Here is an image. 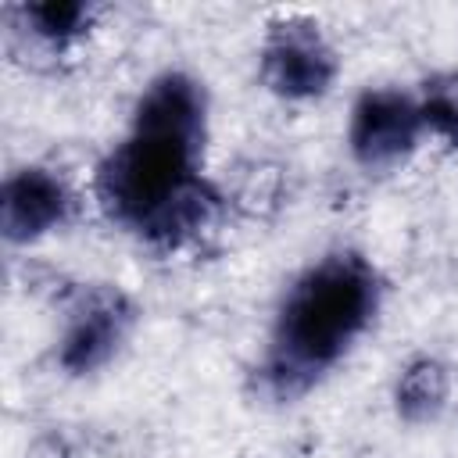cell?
<instances>
[{"label": "cell", "mask_w": 458, "mask_h": 458, "mask_svg": "<svg viewBox=\"0 0 458 458\" xmlns=\"http://www.w3.org/2000/svg\"><path fill=\"white\" fill-rule=\"evenodd\" d=\"M447 401V369L437 358L411 361L397 379V411L408 422H433Z\"/></svg>", "instance_id": "obj_7"}, {"label": "cell", "mask_w": 458, "mask_h": 458, "mask_svg": "<svg viewBox=\"0 0 458 458\" xmlns=\"http://www.w3.org/2000/svg\"><path fill=\"white\" fill-rule=\"evenodd\" d=\"M376 304L379 276L361 254L340 250L311 265L279 308L265 361L268 386L279 397L308 390L372 322Z\"/></svg>", "instance_id": "obj_2"}, {"label": "cell", "mask_w": 458, "mask_h": 458, "mask_svg": "<svg viewBox=\"0 0 458 458\" xmlns=\"http://www.w3.org/2000/svg\"><path fill=\"white\" fill-rule=\"evenodd\" d=\"M336 75V54L304 18L276 21L261 43V82L286 100L322 97Z\"/></svg>", "instance_id": "obj_3"}, {"label": "cell", "mask_w": 458, "mask_h": 458, "mask_svg": "<svg viewBox=\"0 0 458 458\" xmlns=\"http://www.w3.org/2000/svg\"><path fill=\"white\" fill-rule=\"evenodd\" d=\"M422 136L419 100L401 89H365L351 111V154L365 172H394Z\"/></svg>", "instance_id": "obj_4"}, {"label": "cell", "mask_w": 458, "mask_h": 458, "mask_svg": "<svg viewBox=\"0 0 458 458\" xmlns=\"http://www.w3.org/2000/svg\"><path fill=\"white\" fill-rule=\"evenodd\" d=\"M68 215V190L47 168H21L4 182L0 193V222L11 243H29Z\"/></svg>", "instance_id": "obj_6"}, {"label": "cell", "mask_w": 458, "mask_h": 458, "mask_svg": "<svg viewBox=\"0 0 458 458\" xmlns=\"http://www.w3.org/2000/svg\"><path fill=\"white\" fill-rule=\"evenodd\" d=\"M422 132L444 140L447 147H458V79L433 82L419 100Z\"/></svg>", "instance_id": "obj_9"}, {"label": "cell", "mask_w": 458, "mask_h": 458, "mask_svg": "<svg viewBox=\"0 0 458 458\" xmlns=\"http://www.w3.org/2000/svg\"><path fill=\"white\" fill-rule=\"evenodd\" d=\"M21 14H25V21L32 25L36 36L54 39V43H64V39L79 36V32L89 25V7H86V4H75V0L29 4V7H21Z\"/></svg>", "instance_id": "obj_8"}, {"label": "cell", "mask_w": 458, "mask_h": 458, "mask_svg": "<svg viewBox=\"0 0 458 458\" xmlns=\"http://www.w3.org/2000/svg\"><path fill=\"white\" fill-rule=\"evenodd\" d=\"M129 326H132L129 297L114 286H97V290L82 293V301L75 304L57 361L75 376L93 372L122 347Z\"/></svg>", "instance_id": "obj_5"}, {"label": "cell", "mask_w": 458, "mask_h": 458, "mask_svg": "<svg viewBox=\"0 0 458 458\" xmlns=\"http://www.w3.org/2000/svg\"><path fill=\"white\" fill-rule=\"evenodd\" d=\"M204 143V93L168 72L143 93L132 132L97 172L104 211L154 247H182L218 215V193L197 175Z\"/></svg>", "instance_id": "obj_1"}]
</instances>
